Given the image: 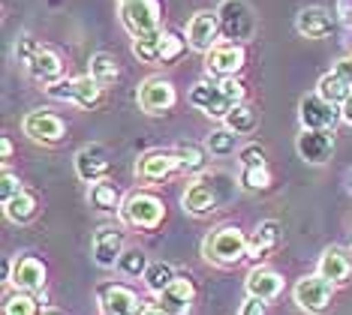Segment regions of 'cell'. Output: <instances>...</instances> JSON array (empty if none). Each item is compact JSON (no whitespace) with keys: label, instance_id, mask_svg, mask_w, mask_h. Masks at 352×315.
<instances>
[{"label":"cell","instance_id":"8d00e7d4","mask_svg":"<svg viewBox=\"0 0 352 315\" xmlns=\"http://www.w3.org/2000/svg\"><path fill=\"white\" fill-rule=\"evenodd\" d=\"M238 183H241L247 192H265V189L271 187L268 165H259V168H241V174H238Z\"/></svg>","mask_w":352,"mask_h":315},{"label":"cell","instance_id":"ffe728a7","mask_svg":"<svg viewBox=\"0 0 352 315\" xmlns=\"http://www.w3.org/2000/svg\"><path fill=\"white\" fill-rule=\"evenodd\" d=\"M295 150L304 163L310 165H325L331 159V150H334V139L322 129H301L298 141H295Z\"/></svg>","mask_w":352,"mask_h":315},{"label":"cell","instance_id":"f35d334b","mask_svg":"<svg viewBox=\"0 0 352 315\" xmlns=\"http://www.w3.org/2000/svg\"><path fill=\"white\" fill-rule=\"evenodd\" d=\"M238 159H241V168H259L265 165V150L259 144H247V148L238 150Z\"/></svg>","mask_w":352,"mask_h":315},{"label":"cell","instance_id":"52a82bcc","mask_svg":"<svg viewBox=\"0 0 352 315\" xmlns=\"http://www.w3.org/2000/svg\"><path fill=\"white\" fill-rule=\"evenodd\" d=\"M45 93L52 100H67V102H76L82 108H97L102 102V87L94 82L91 75H82V78H60L58 84L45 87Z\"/></svg>","mask_w":352,"mask_h":315},{"label":"cell","instance_id":"603a6c76","mask_svg":"<svg viewBox=\"0 0 352 315\" xmlns=\"http://www.w3.org/2000/svg\"><path fill=\"white\" fill-rule=\"evenodd\" d=\"M280 240H283V225L277 220L259 222L256 231L250 234V244H247V258L250 261H262V258H268L280 246Z\"/></svg>","mask_w":352,"mask_h":315},{"label":"cell","instance_id":"60d3db41","mask_svg":"<svg viewBox=\"0 0 352 315\" xmlns=\"http://www.w3.org/2000/svg\"><path fill=\"white\" fill-rule=\"evenodd\" d=\"M238 315H265V301H259V297H250V294H247V301L241 303Z\"/></svg>","mask_w":352,"mask_h":315},{"label":"cell","instance_id":"4316f807","mask_svg":"<svg viewBox=\"0 0 352 315\" xmlns=\"http://www.w3.org/2000/svg\"><path fill=\"white\" fill-rule=\"evenodd\" d=\"M87 201H91V207L102 210V213H118V210H121V205H124L121 189H118V183H111V180H97V183H91Z\"/></svg>","mask_w":352,"mask_h":315},{"label":"cell","instance_id":"8fae6325","mask_svg":"<svg viewBox=\"0 0 352 315\" xmlns=\"http://www.w3.org/2000/svg\"><path fill=\"white\" fill-rule=\"evenodd\" d=\"M135 100H139V108L145 111V115H163V111H169L172 105L178 102V93H175V84L169 78L151 75L139 84Z\"/></svg>","mask_w":352,"mask_h":315},{"label":"cell","instance_id":"6da1fadb","mask_svg":"<svg viewBox=\"0 0 352 315\" xmlns=\"http://www.w3.org/2000/svg\"><path fill=\"white\" fill-rule=\"evenodd\" d=\"M244 84L238 78H211V82H196L190 91V105L205 111L208 117L226 120L232 108L244 102Z\"/></svg>","mask_w":352,"mask_h":315},{"label":"cell","instance_id":"30bf717a","mask_svg":"<svg viewBox=\"0 0 352 315\" xmlns=\"http://www.w3.org/2000/svg\"><path fill=\"white\" fill-rule=\"evenodd\" d=\"M298 120H301V129H322V132H328L343 117H340V105L322 100L319 93H307L298 102Z\"/></svg>","mask_w":352,"mask_h":315},{"label":"cell","instance_id":"e575fe53","mask_svg":"<svg viewBox=\"0 0 352 315\" xmlns=\"http://www.w3.org/2000/svg\"><path fill=\"white\" fill-rule=\"evenodd\" d=\"M3 315H39V301L30 292H12L3 301Z\"/></svg>","mask_w":352,"mask_h":315},{"label":"cell","instance_id":"1f68e13d","mask_svg":"<svg viewBox=\"0 0 352 315\" xmlns=\"http://www.w3.org/2000/svg\"><path fill=\"white\" fill-rule=\"evenodd\" d=\"M142 279H145V285H148L151 294H160L163 288H169L172 282L178 279V270H175L169 261H151Z\"/></svg>","mask_w":352,"mask_h":315},{"label":"cell","instance_id":"2e32d148","mask_svg":"<svg viewBox=\"0 0 352 315\" xmlns=\"http://www.w3.org/2000/svg\"><path fill=\"white\" fill-rule=\"evenodd\" d=\"M21 129H25L28 139L43 141V144H58L63 135H67V124H63L58 115L45 111V108L30 111V115L25 117V124H21Z\"/></svg>","mask_w":352,"mask_h":315},{"label":"cell","instance_id":"5b68a950","mask_svg":"<svg viewBox=\"0 0 352 315\" xmlns=\"http://www.w3.org/2000/svg\"><path fill=\"white\" fill-rule=\"evenodd\" d=\"M124 225H133V229H142V231H154L166 216V207L163 201L151 192H133V196L124 198L121 210H118Z\"/></svg>","mask_w":352,"mask_h":315},{"label":"cell","instance_id":"484cf974","mask_svg":"<svg viewBox=\"0 0 352 315\" xmlns=\"http://www.w3.org/2000/svg\"><path fill=\"white\" fill-rule=\"evenodd\" d=\"M3 213H6V220L15 222V225H28L39 216V198L34 196V192L21 189L15 198L3 201Z\"/></svg>","mask_w":352,"mask_h":315},{"label":"cell","instance_id":"7c38bea8","mask_svg":"<svg viewBox=\"0 0 352 315\" xmlns=\"http://www.w3.org/2000/svg\"><path fill=\"white\" fill-rule=\"evenodd\" d=\"M175 172H181L178 150H148L135 163V177L145 183H160L166 177H172Z\"/></svg>","mask_w":352,"mask_h":315},{"label":"cell","instance_id":"9c48e42d","mask_svg":"<svg viewBox=\"0 0 352 315\" xmlns=\"http://www.w3.org/2000/svg\"><path fill=\"white\" fill-rule=\"evenodd\" d=\"M244 45L241 43H217L211 51L205 54V69L211 78H235L244 69Z\"/></svg>","mask_w":352,"mask_h":315},{"label":"cell","instance_id":"7a4b0ae2","mask_svg":"<svg viewBox=\"0 0 352 315\" xmlns=\"http://www.w3.org/2000/svg\"><path fill=\"white\" fill-rule=\"evenodd\" d=\"M15 60L21 63V67L28 69V75L39 82L43 87H52L58 84L63 78V60L58 51H52V48L39 45L34 36L21 34L15 39Z\"/></svg>","mask_w":352,"mask_h":315},{"label":"cell","instance_id":"3957f363","mask_svg":"<svg viewBox=\"0 0 352 315\" xmlns=\"http://www.w3.org/2000/svg\"><path fill=\"white\" fill-rule=\"evenodd\" d=\"M247 244L250 237L238 225H220L202 240V255L220 268H235L238 261L247 258Z\"/></svg>","mask_w":352,"mask_h":315},{"label":"cell","instance_id":"d4e9b609","mask_svg":"<svg viewBox=\"0 0 352 315\" xmlns=\"http://www.w3.org/2000/svg\"><path fill=\"white\" fill-rule=\"evenodd\" d=\"M316 273L319 277H325L328 282H334V285H340V282H346L349 273H352V258L338 246H328L325 253L319 255Z\"/></svg>","mask_w":352,"mask_h":315},{"label":"cell","instance_id":"74e56055","mask_svg":"<svg viewBox=\"0 0 352 315\" xmlns=\"http://www.w3.org/2000/svg\"><path fill=\"white\" fill-rule=\"evenodd\" d=\"M133 54L139 58V63H163L160 60V36L133 39Z\"/></svg>","mask_w":352,"mask_h":315},{"label":"cell","instance_id":"ee69618b","mask_svg":"<svg viewBox=\"0 0 352 315\" xmlns=\"http://www.w3.org/2000/svg\"><path fill=\"white\" fill-rule=\"evenodd\" d=\"M135 315H163V310L154 303H148V301H139V310H135Z\"/></svg>","mask_w":352,"mask_h":315},{"label":"cell","instance_id":"f546056e","mask_svg":"<svg viewBox=\"0 0 352 315\" xmlns=\"http://www.w3.org/2000/svg\"><path fill=\"white\" fill-rule=\"evenodd\" d=\"M316 93L322 96V100H328V102H334V105H343L352 96V87H349V82L346 78H340L338 72H328V75H322L319 78V84H316Z\"/></svg>","mask_w":352,"mask_h":315},{"label":"cell","instance_id":"c3c4849f","mask_svg":"<svg viewBox=\"0 0 352 315\" xmlns=\"http://www.w3.org/2000/svg\"><path fill=\"white\" fill-rule=\"evenodd\" d=\"M121 3H126V0H121Z\"/></svg>","mask_w":352,"mask_h":315},{"label":"cell","instance_id":"d590c367","mask_svg":"<svg viewBox=\"0 0 352 315\" xmlns=\"http://www.w3.org/2000/svg\"><path fill=\"white\" fill-rule=\"evenodd\" d=\"M148 264H151V261H148V255L142 253V249H124L121 261H118V270H121L124 277L139 279V277H145Z\"/></svg>","mask_w":352,"mask_h":315},{"label":"cell","instance_id":"4dcf8cb0","mask_svg":"<svg viewBox=\"0 0 352 315\" xmlns=\"http://www.w3.org/2000/svg\"><path fill=\"white\" fill-rule=\"evenodd\" d=\"M223 124H226L235 135H250V132H256V126H259V111H256L253 105L241 102L238 108L229 111V117L223 120Z\"/></svg>","mask_w":352,"mask_h":315},{"label":"cell","instance_id":"ac0fdd59","mask_svg":"<svg viewBox=\"0 0 352 315\" xmlns=\"http://www.w3.org/2000/svg\"><path fill=\"white\" fill-rule=\"evenodd\" d=\"M193 297H196V285L190 277H181L172 282L169 288L157 294V306L163 310V315H190V306H193Z\"/></svg>","mask_w":352,"mask_h":315},{"label":"cell","instance_id":"8992f818","mask_svg":"<svg viewBox=\"0 0 352 315\" xmlns=\"http://www.w3.org/2000/svg\"><path fill=\"white\" fill-rule=\"evenodd\" d=\"M217 19H220V34L229 43H247L256 34V19L253 10L247 6V0H220Z\"/></svg>","mask_w":352,"mask_h":315},{"label":"cell","instance_id":"277c9868","mask_svg":"<svg viewBox=\"0 0 352 315\" xmlns=\"http://www.w3.org/2000/svg\"><path fill=\"white\" fill-rule=\"evenodd\" d=\"M121 24L133 39H148L163 34V10L157 0H126L121 3Z\"/></svg>","mask_w":352,"mask_h":315},{"label":"cell","instance_id":"f6af8a7d","mask_svg":"<svg viewBox=\"0 0 352 315\" xmlns=\"http://www.w3.org/2000/svg\"><path fill=\"white\" fill-rule=\"evenodd\" d=\"M0 156H3V163H10V159H12V141H10V135H3V139H0Z\"/></svg>","mask_w":352,"mask_h":315},{"label":"cell","instance_id":"d6986e66","mask_svg":"<svg viewBox=\"0 0 352 315\" xmlns=\"http://www.w3.org/2000/svg\"><path fill=\"white\" fill-rule=\"evenodd\" d=\"M10 282L15 285V292H43L45 285V264L39 261L36 255H19L12 261V270H10Z\"/></svg>","mask_w":352,"mask_h":315},{"label":"cell","instance_id":"ba28073f","mask_svg":"<svg viewBox=\"0 0 352 315\" xmlns=\"http://www.w3.org/2000/svg\"><path fill=\"white\" fill-rule=\"evenodd\" d=\"M292 297H295V303H298L304 312L322 315L328 306H331L334 282H328L325 277H319V273H314V277H304V279H298V285H295Z\"/></svg>","mask_w":352,"mask_h":315},{"label":"cell","instance_id":"f1b7e54d","mask_svg":"<svg viewBox=\"0 0 352 315\" xmlns=\"http://www.w3.org/2000/svg\"><path fill=\"white\" fill-rule=\"evenodd\" d=\"M87 75H91L100 87H109V84L118 82L121 69H118V60L111 58L109 51H97V54H91V72H87Z\"/></svg>","mask_w":352,"mask_h":315},{"label":"cell","instance_id":"7402d4cb","mask_svg":"<svg viewBox=\"0 0 352 315\" xmlns=\"http://www.w3.org/2000/svg\"><path fill=\"white\" fill-rule=\"evenodd\" d=\"M334 15L325 10V6H304V10L295 15V30L307 39H328L334 34Z\"/></svg>","mask_w":352,"mask_h":315},{"label":"cell","instance_id":"4fadbf2b","mask_svg":"<svg viewBox=\"0 0 352 315\" xmlns=\"http://www.w3.org/2000/svg\"><path fill=\"white\" fill-rule=\"evenodd\" d=\"M220 19H217V10H199L193 19L187 21V43L193 51L199 54H208L214 45L220 43Z\"/></svg>","mask_w":352,"mask_h":315},{"label":"cell","instance_id":"cb8c5ba5","mask_svg":"<svg viewBox=\"0 0 352 315\" xmlns=\"http://www.w3.org/2000/svg\"><path fill=\"white\" fill-rule=\"evenodd\" d=\"M244 285H247V294L250 297H259V301L271 303L280 297V292H283V277L271 268H253L247 273Z\"/></svg>","mask_w":352,"mask_h":315},{"label":"cell","instance_id":"e0dca14e","mask_svg":"<svg viewBox=\"0 0 352 315\" xmlns=\"http://www.w3.org/2000/svg\"><path fill=\"white\" fill-rule=\"evenodd\" d=\"M181 205L184 210H187L190 216H208L214 213L220 205V196H217V187L211 183V177H199V180H193L187 189H184L181 196Z\"/></svg>","mask_w":352,"mask_h":315},{"label":"cell","instance_id":"836d02e7","mask_svg":"<svg viewBox=\"0 0 352 315\" xmlns=\"http://www.w3.org/2000/svg\"><path fill=\"white\" fill-rule=\"evenodd\" d=\"M205 148H208V153H214V156H232V153L238 150V135L232 132L229 126H220L208 135Z\"/></svg>","mask_w":352,"mask_h":315},{"label":"cell","instance_id":"b9f144b4","mask_svg":"<svg viewBox=\"0 0 352 315\" xmlns=\"http://www.w3.org/2000/svg\"><path fill=\"white\" fill-rule=\"evenodd\" d=\"M334 72H338L340 78H346L349 87H352V54H349V58H343V60L334 63Z\"/></svg>","mask_w":352,"mask_h":315},{"label":"cell","instance_id":"7bdbcfd3","mask_svg":"<svg viewBox=\"0 0 352 315\" xmlns=\"http://www.w3.org/2000/svg\"><path fill=\"white\" fill-rule=\"evenodd\" d=\"M338 15L343 27H352V0H338Z\"/></svg>","mask_w":352,"mask_h":315},{"label":"cell","instance_id":"bcb514c9","mask_svg":"<svg viewBox=\"0 0 352 315\" xmlns=\"http://www.w3.org/2000/svg\"><path fill=\"white\" fill-rule=\"evenodd\" d=\"M340 117H343V124H349V126H352V96L340 105Z\"/></svg>","mask_w":352,"mask_h":315},{"label":"cell","instance_id":"7dc6e473","mask_svg":"<svg viewBox=\"0 0 352 315\" xmlns=\"http://www.w3.org/2000/svg\"><path fill=\"white\" fill-rule=\"evenodd\" d=\"M349 189H352V174H349Z\"/></svg>","mask_w":352,"mask_h":315},{"label":"cell","instance_id":"5bb4252c","mask_svg":"<svg viewBox=\"0 0 352 315\" xmlns=\"http://www.w3.org/2000/svg\"><path fill=\"white\" fill-rule=\"evenodd\" d=\"M97 303L102 315H135L139 297L124 282H102L97 288Z\"/></svg>","mask_w":352,"mask_h":315},{"label":"cell","instance_id":"83f0119b","mask_svg":"<svg viewBox=\"0 0 352 315\" xmlns=\"http://www.w3.org/2000/svg\"><path fill=\"white\" fill-rule=\"evenodd\" d=\"M178 159H181V174H202L208 168V148L196 141H181L178 148Z\"/></svg>","mask_w":352,"mask_h":315},{"label":"cell","instance_id":"d6a6232c","mask_svg":"<svg viewBox=\"0 0 352 315\" xmlns=\"http://www.w3.org/2000/svg\"><path fill=\"white\" fill-rule=\"evenodd\" d=\"M190 48L187 43V36H181L178 30H163L160 34V60L163 63H175V60H181V54Z\"/></svg>","mask_w":352,"mask_h":315},{"label":"cell","instance_id":"ab89813d","mask_svg":"<svg viewBox=\"0 0 352 315\" xmlns=\"http://www.w3.org/2000/svg\"><path fill=\"white\" fill-rule=\"evenodd\" d=\"M21 189H25V187H21L19 174L3 172V177H0V201H10V198H15Z\"/></svg>","mask_w":352,"mask_h":315},{"label":"cell","instance_id":"44dd1931","mask_svg":"<svg viewBox=\"0 0 352 315\" xmlns=\"http://www.w3.org/2000/svg\"><path fill=\"white\" fill-rule=\"evenodd\" d=\"M109 165H111V159L102 144H87V148L76 153V174H78V180H85V183L106 180Z\"/></svg>","mask_w":352,"mask_h":315},{"label":"cell","instance_id":"9a60e30c","mask_svg":"<svg viewBox=\"0 0 352 315\" xmlns=\"http://www.w3.org/2000/svg\"><path fill=\"white\" fill-rule=\"evenodd\" d=\"M124 231L115 229V225H102V229L94 231V240H91V255L100 268H118L124 255Z\"/></svg>","mask_w":352,"mask_h":315}]
</instances>
